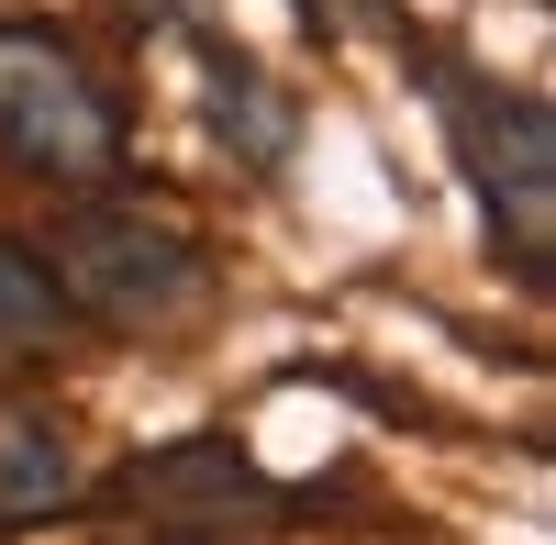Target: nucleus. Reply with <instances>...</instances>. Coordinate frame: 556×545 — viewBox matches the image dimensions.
Wrapping results in <instances>:
<instances>
[{
	"label": "nucleus",
	"instance_id": "nucleus-1",
	"mask_svg": "<svg viewBox=\"0 0 556 545\" xmlns=\"http://www.w3.org/2000/svg\"><path fill=\"white\" fill-rule=\"evenodd\" d=\"M412 67H424V89L445 101V145L468 167V190H479L490 256L545 301V279H556V123H545V101L534 89H501L468 56H434V45Z\"/></svg>",
	"mask_w": 556,
	"mask_h": 545
},
{
	"label": "nucleus",
	"instance_id": "nucleus-2",
	"mask_svg": "<svg viewBox=\"0 0 556 545\" xmlns=\"http://www.w3.org/2000/svg\"><path fill=\"white\" fill-rule=\"evenodd\" d=\"M123 156H134L123 89L56 23H0V167L45 190H101Z\"/></svg>",
	"mask_w": 556,
	"mask_h": 545
},
{
	"label": "nucleus",
	"instance_id": "nucleus-3",
	"mask_svg": "<svg viewBox=\"0 0 556 545\" xmlns=\"http://www.w3.org/2000/svg\"><path fill=\"white\" fill-rule=\"evenodd\" d=\"M45 267H56L67 312H89V324H112V334H167V324H190L212 301V245L178 212H146V201L56 212V256Z\"/></svg>",
	"mask_w": 556,
	"mask_h": 545
},
{
	"label": "nucleus",
	"instance_id": "nucleus-4",
	"mask_svg": "<svg viewBox=\"0 0 556 545\" xmlns=\"http://www.w3.org/2000/svg\"><path fill=\"white\" fill-rule=\"evenodd\" d=\"M101 502L123 523H156V534H267L290 523V490H278L235 434H178V445H146L123 457Z\"/></svg>",
	"mask_w": 556,
	"mask_h": 545
},
{
	"label": "nucleus",
	"instance_id": "nucleus-5",
	"mask_svg": "<svg viewBox=\"0 0 556 545\" xmlns=\"http://www.w3.org/2000/svg\"><path fill=\"white\" fill-rule=\"evenodd\" d=\"M201 101H212V134H223V156H235L245 178H278L301 156V101L245 56V45L201 34Z\"/></svg>",
	"mask_w": 556,
	"mask_h": 545
},
{
	"label": "nucleus",
	"instance_id": "nucleus-6",
	"mask_svg": "<svg viewBox=\"0 0 556 545\" xmlns=\"http://www.w3.org/2000/svg\"><path fill=\"white\" fill-rule=\"evenodd\" d=\"M56 512H78L67 434H56V423H34V413H0V534L56 523Z\"/></svg>",
	"mask_w": 556,
	"mask_h": 545
},
{
	"label": "nucleus",
	"instance_id": "nucleus-7",
	"mask_svg": "<svg viewBox=\"0 0 556 545\" xmlns=\"http://www.w3.org/2000/svg\"><path fill=\"white\" fill-rule=\"evenodd\" d=\"M67 324H78V312H67V290H56V267L0 235V356H45Z\"/></svg>",
	"mask_w": 556,
	"mask_h": 545
},
{
	"label": "nucleus",
	"instance_id": "nucleus-8",
	"mask_svg": "<svg viewBox=\"0 0 556 545\" xmlns=\"http://www.w3.org/2000/svg\"><path fill=\"white\" fill-rule=\"evenodd\" d=\"M290 12L323 45H356V34H401V0H290Z\"/></svg>",
	"mask_w": 556,
	"mask_h": 545
},
{
	"label": "nucleus",
	"instance_id": "nucleus-9",
	"mask_svg": "<svg viewBox=\"0 0 556 545\" xmlns=\"http://www.w3.org/2000/svg\"><path fill=\"white\" fill-rule=\"evenodd\" d=\"M123 12H146V23H190V0H123Z\"/></svg>",
	"mask_w": 556,
	"mask_h": 545
},
{
	"label": "nucleus",
	"instance_id": "nucleus-10",
	"mask_svg": "<svg viewBox=\"0 0 556 545\" xmlns=\"http://www.w3.org/2000/svg\"><path fill=\"white\" fill-rule=\"evenodd\" d=\"M178 545H235V534H178Z\"/></svg>",
	"mask_w": 556,
	"mask_h": 545
}]
</instances>
